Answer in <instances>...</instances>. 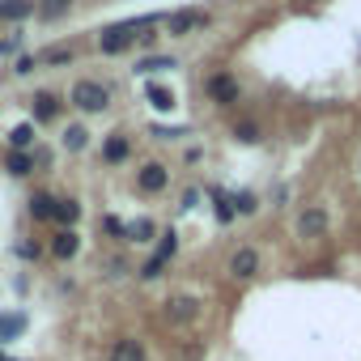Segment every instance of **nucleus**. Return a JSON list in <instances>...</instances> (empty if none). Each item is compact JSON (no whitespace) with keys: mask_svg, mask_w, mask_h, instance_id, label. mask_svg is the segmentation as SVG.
<instances>
[{"mask_svg":"<svg viewBox=\"0 0 361 361\" xmlns=\"http://www.w3.org/2000/svg\"><path fill=\"white\" fill-rule=\"evenodd\" d=\"M157 18H136V22H119V26H106L102 35H98V47H102V56H119V51H128L132 43H136V30H149Z\"/></svg>","mask_w":361,"mask_h":361,"instance_id":"1","label":"nucleus"},{"mask_svg":"<svg viewBox=\"0 0 361 361\" xmlns=\"http://www.w3.org/2000/svg\"><path fill=\"white\" fill-rule=\"evenodd\" d=\"M68 102H73L77 111L98 115V111H106V106H111V90H106V85H98V81H77V85H73V94H68Z\"/></svg>","mask_w":361,"mask_h":361,"instance_id":"2","label":"nucleus"},{"mask_svg":"<svg viewBox=\"0 0 361 361\" xmlns=\"http://www.w3.org/2000/svg\"><path fill=\"white\" fill-rule=\"evenodd\" d=\"M204 94H209L217 106H234V102L243 98V90H238V81H234L230 73H213V77L204 81Z\"/></svg>","mask_w":361,"mask_h":361,"instance_id":"3","label":"nucleus"},{"mask_svg":"<svg viewBox=\"0 0 361 361\" xmlns=\"http://www.w3.org/2000/svg\"><path fill=\"white\" fill-rule=\"evenodd\" d=\"M174 251H178V234L170 230V234H161V247H157V255H153V259L140 268V281H157V276H161V268L174 259Z\"/></svg>","mask_w":361,"mask_h":361,"instance_id":"4","label":"nucleus"},{"mask_svg":"<svg viewBox=\"0 0 361 361\" xmlns=\"http://www.w3.org/2000/svg\"><path fill=\"white\" fill-rule=\"evenodd\" d=\"M166 183H170V170H166L161 161H149V166H140V170H136V188H140L145 196L166 192Z\"/></svg>","mask_w":361,"mask_h":361,"instance_id":"5","label":"nucleus"},{"mask_svg":"<svg viewBox=\"0 0 361 361\" xmlns=\"http://www.w3.org/2000/svg\"><path fill=\"white\" fill-rule=\"evenodd\" d=\"M259 272V251L255 247H238L234 255H230V276L234 281H251Z\"/></svg>","mask_w":361,"mask_h":361,"instance_id":"6","label":"nucleus"},{"mask_svg":"<svg viewBox=\"0 0 361 361\" xmlns=\"http://www.w3.org/2000/svg\"><path fill=\"white\" fill-rule=\"evenodd\" d=\"M204 22H209V18H204L200 9H178V13H170V18H166V30H170V35H178V39H183V35L200 30Z\"/></svg>","mask_w":361,"mask_h":361,"instance_id":"7","label":"nucleus"},{"mask_svg":"<svg viewBox=\"0 0 361 361\" xmlns=\"http://www.w3.org/2000/svg\"><path fill=\"white\" fill-rule=\"evenodd\" d=\"M196 310H200V302H196V298H188V293L166 302V314H170L174 323H192V319H196Z\"/></svg>","mask_w":361,"mask_h":361,"instance_id":"8","label":"nucleus"},{"mask_svg":"<svg viewBox=\"0 0 361 361\" xmlns=\"http://www.w3.org/2000/svg\"><path fill=\"white\" fill-rule=\"evenodd\" d=\"M323 230H327V213H323V209H306V213L298 217V234H302V238H319Z\"/></svg>","mask_w":361,"mask_h":361,"instance_id":"9","label":"nucleus"},{"mask_svg":"<svg viewBox=\"0 0 361 361\" xmlns=\"http://www.w3.org/2000/svg\"><path fill=\"white\" fill-rule=\"evenodd\" d=\"M111 361H145V344L132 340V336H119L111 344Z\"/></svg>","mask_w":361,"mask_h":361,"instance_id":"10","label":"nucleus"},{"mask_svg":"<svg viewBox=\"0 0 361 361\" xmlns=\"http://www.w3.org/2000/svg\"><path fill=\"white\" fill-rule=\"evenodd\" d=\"M30 111H35V123H51L60 115V102H56V94H35L30 98Z\"/></svg>","mask_w":361,"mask_h":361,"instance_id":"11","label":"nucleus"},{"mask_svg":"<svg viewBox=\"0 0 361 361\" xmlns=\"http://www.w3.org/2000/svg\"><path fill=\"white\" fill-rule=\"evenodd\" d=\"M128 136L123 132H115V136H106L102 140V161H111V166H119V161H128Z\"/></svg>","mask_w":361,"mask_h":361,"instance_id":"12","label":"nucleus"},{"mask_svg":"<svg viewBox=\"0 0 361 361\" xmlns=\"http://www.w3.org/2000/svg\"><path fill=\"white\" fill-rule=\"evenodd\" d=\"M81 251V238H77V230H60L56 238H51V255L56 259H73Z\"/></svg>","mask_w":361,"mask_h":361,"instance_id":"13","label":"nucleus"},{"mask_svg":"<svg viewBox=\"0 0 361 361\" xmlns=\"http://www.w3.org/2000/svg\"><path fill=\"white\" fill-rule=\"evenodd\" d=\"M35 13V0H0V22H22Z\"/></svg>","mask_w":361,"mask_h":361,"instance_id":"14","label":"nucleus"},{"mask_svg":"<svg viewBox=\"0 0 361 361\" xmlns=\"http://www.w3.org/2000/svg\"><path fill=\"white\" fill-rule=\"evenodd\" d=\"M170 68H178L170 56H149V60H136V73H140V77H153V73H170Z\"/></svg>","mask_w":361,"mask_h":361,"instance_id":"15","label":"nucleus"},{"mask_svg":"<svg viewBox=\"0 0 361 361\" xmlns=\"http://www.w3.org/2000/svg\"><path fill=\"white\" fill-rule=\"evenodd\" d=\"M145 98H149L153 111H174V94L166 85H145Z\"/></svg>","mask_w":361,"mask_h":361,"instance_id":"16","label":"nucleus"},{"mask_svg":"<svg viewBox=\"0 0 361 361\" xmlns=\"http://www.w3.org/2000/svg\"><path fill=\"white\" fill-rule=\"evenodd\" d=\"M51 213H56V196H47V192L30 196V217L35 221H51Z\"/></svg>","mask_w":361,"mask_h":361,"instance_id":"17","label":"nucleus"},{"mask_svg":"<svg viewBox=\"0 0 361 361\" xmlns=\"http://www.w3.org/2000/svg\"><path fill=\"white\" fill-rule=\"evenodd\" d=\"M81 217V204L77 200H56V213H51V221H60L64 230H73V221Z\"/></svg>","mask_w":361,"mask_h":361,"instance_id":"18","label":"nucleus"},{"mask_svg":"<svg viewBox=\"0 0 361 361\" xmlns=\"http://www.w3.org/2000/svg\"><path fill=\"white\" fill-rule=\"evenodd\" d=\"M26 331V314H0V340H18Z\"/></svg>","mask_w":361,"mask_h":361,"instance_id":"19","label":"nucleus"},{"mask_svg":"<svg viewBox=\"0 0 361 361\" xmlns=\"http://www.w3.org/2000/svg\"><path fill=\"white\" fill-rule=\"evenodd\" d=\"M9 145H13L18 153H26V149L35 145V123H18V128L9 132Z\"/></svg>","mask_w":361,"mask_h":361,"instance_id":"20","label":"nucleus"},{"mask_svg":"<svg viewBox=\"0 0 361 361\" xmlns=\"http://www.w3.org/2000/svg\"><path fill=\"white\" fill-rule=\"evenodd\" d=\"M5 166H9V174H18V178H22V174H30V170H35V157H30V153H18V149H13V153L5 157Z\"/></svg>","mask_w":361,"mask_h":361,"instance_id":"21","label":"nucleus"},{"mask_svg":"<svg viewBox=\"0 0 361 361\" xmlns=\"http://www.w3.org/2000/svg\"><path fill=\"white\" fill-rule=\"evenodd\" d=\"M209 196L217 200V221H221V226L234 221V196H226V192H217V188H209Z\"/></svg>","mask_w":361,"mask_h":361,"instance_id":"22","label":"nucleus"},{"mask_svg":"<svg viewBox=\"0 0 361 361\" xmlns=\"http://www.w3.org/2000/svg\"><path fill=\"white\" fill-rule=\"evenodd\" d=\"M128 238H132V243H149V238H153V221H149V217H136V221L128 226Z\"/></svg>","mask_w":361,"mask_h":361,"instance_id":"23","label":"nucleus"},{"mask_svg":"<svg viewBox=\"0 0 361 361\" xmlns=\"http://www.w3.org/2000/svg\"><path fill=\"white\" fill-rule=\"evenodd\" d=\"M234 136H238L243 145H255V140H259V128H255V123H238V128H234Z\"/></svg>","mask_w":361,"mask_h":361,"instance_id":"24","label":"nucleus"},{"mask_svg":"<svg viewBox=\"0 0 361 361\" xmlns=\"http://www.w3.org/2000/svg\"><path fill=\"white\" fill-rule=\"evenodd\" d=\"M64 145H68L73 153H77V149H85V128H68V132H64Z\"/></svg>","mask_w":361,"mask_h":361,"instance_id":"25","label":"nucleus"},{"mask_svg":"<svg viewBox=\"0 0 361 361\" xmlns=\"http://www.w3.org/2000/svg\"><path fill=\"white\" fill-rule=\"evenodd\" d=\"M255 209H259V204H255L251 192H238V196H234V213H255Z\"/></svg>","mask_w":361,"mask_h":361,"instance_id":"26","label":"nucleus"},{"mask_svg":"<svg viewBox=\"0 0 361 361\" xmlns=\"http://www.w3.org/2000/svg\"><path fill=\"white\" fill-rule=\"evenodd\" d=\"M43 60H47V64H68V60H73V47H51Z\"/></svg>","mask_w":361,"mask_h":361,"instance_id":"27","label":"nucleus"},{"mask_svg":"<svg viewBox=\"0 0 361 361\" xmlns=\"http://www.w3.org/2000/svg\"><path fill=\"white\" fill-rule=\"evenodd\" d=\"M102 230H106V234H115V238H128V226H123L119 217H102Z\"/></svg>","mask_w":361,"mask_h":361,"instance_id":"28","label":"nucleus"},{"mask_svg":"<svg viewBox=\"0 0 361 361\" xmlns=\"http://www.w3.org/2000/svg\"><path fill=\"white\" fill-rule=\"evenodd\" d=\"M68 5H73V0H47V5H43L39 13H43V18H60V13H64Z\"/></svg>","mask_w":361,"mask_h":361,"instance_id":"29","label":"nucleus"},{"mask_svg":"<svg viewBox=\"0 0 361 361\" xmlns=\"http://www.w3.org/2000/svg\"><path fill=\"white\" fill-rule=\"evenodd\" d=\"M35 64H39L35 56H22V60H18V73H22V77H30V73H35Z\"/></svg>","mask_w":361,"mask_h":361,"instance_id":"30","label":"nucleus"},{"mask_svg":"<svg viewBox=\"0 0 361 361\" xmlns=\"http://www.w3.org/2000/svg\"><path fill=\"white\" fill-rule=\"evenodd\" d=\"M5 51H13V43H0V56H5Z\"/></svg>","mask_w":361,"mask_h":361,"instance_id":"31","label":"nucleus"},{"mask_svg":"<svg viewBox=\"0 0 361 361\" xmlns=\"http://www.w3.org/2000/svg\"><path fill=\"white\" fill-rule=\"evenodd\" d=\"M0 361H13V357H5V353H0Z\"/></svg>","mask_w":361,"mask_h":361,"instance_id":"32","label":"nucleus"}]
</instances>
